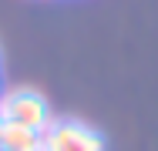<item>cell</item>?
I'll return each mask as SVG.
<instances>
[{
    "label": "cell",
    "mask_w": 158,
    "mask_h": 151,
    "mask_svg": "<svg viewBox=\"0 0 158 151\" xmlns=\"http://www.w3.org/2000/svg\"><path fill=\"white\" fill-rule=\"evenodd\" d=\"M0 121L7 124H24L31 131H44L51 124V104L44 101V94L31 88H14L0 94Z\"/></svg>",
    "instance_id": "6da1fadb"
},
{
    "label": "cell",
    "mask_w": 158,
    "mask_h": 151,
    "mask_svg": "<svg viewBox=\"0 0 158 151\" xmlns=\"http://www.w3.org/2000/svg\"><path fill=\"white\" fill-rule=\"evenodd\" d=\"M40 151H104V138L84 121L64 118L40 131Z\"/></svg>",
    "instance_id": "7a4b0ae2"
},
{
    "label": "cell",
    "mask_w": 158,
    "mask_h": 151,
    "mask_svg": "<svg viewBox=\"0 0 158 151\" xmlns=\"http://www.w3.org/2000/svg\"><path fill=\"white\" fill-rule=\"evenodd\" d=\"M0 151H40V131H31L24 124H7L3 121Z\"/></svg>",
    "instance_id": "3957f363"
},
{
    "label": "cell",
    "mask_w": 158,
    "mask_h": 151,
    "mask_svg": "<svg viewBox=\"0 0 158 151\" xmlns=\"http://www.w3.org/2000/svg\"><path fill=\"white\" fill-rule=\"evenodd\" d=\"M0 94H3V91H0Z\"/></svg>",
    "instance_id": "277c9868"
}]
</instances>
